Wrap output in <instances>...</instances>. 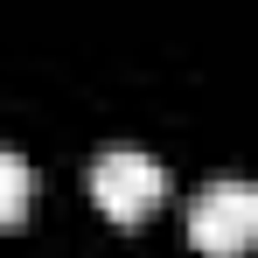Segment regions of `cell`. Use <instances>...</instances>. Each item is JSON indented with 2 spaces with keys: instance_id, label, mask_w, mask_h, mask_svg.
I'll return each instance as SVG.
<instances>
[{
  "instance_id": "3",
  "label": "cell",
  "mask_w": 258,
  "mask_h": 258,
  "mask_svg": "<svg viewBox=\"0 0 258 258\" xmlns=\"http://www.w3.org/2000/svg\"><path fill=\"white\" fill-rule=\"evenodd\" d=\"M28 203H35V168H28L14 147H0V230H7V223H21Z\"/></svg>"
},
{
  "instance_id": "2",
  "label": "cell",
  "mask_w": 258,
  "mask_h": 258,
  "mask_svg": "<svg viewBox=\"0 0 258 258\" xmlns=\"http://www.w3.org/2000/svg\"><path fill=\"white\" fill-rule=\"evenodd\" d=\"M251 237H258V188H251V181H237V174L203 181L196 203H188V244L230 258V251H244Z\"/></svg>"
},
{
  "instance_id": "1",
  "label": "cell",
  "mask_w": 258,
  "mask_h": 258,
  "mask_svg": "<svg viewBox=\"0 0 258 258\" xmlns=\"http://www.w3.org/2000/svg\"><path fill=\"white\" fill-rule=\"evenodd\" d=\"M91 196H98V210L112 216V223H140V216L161 210V196H168V168L147 154V147H105L98 161H91Z\"/></svg>"
}]
</instances>
